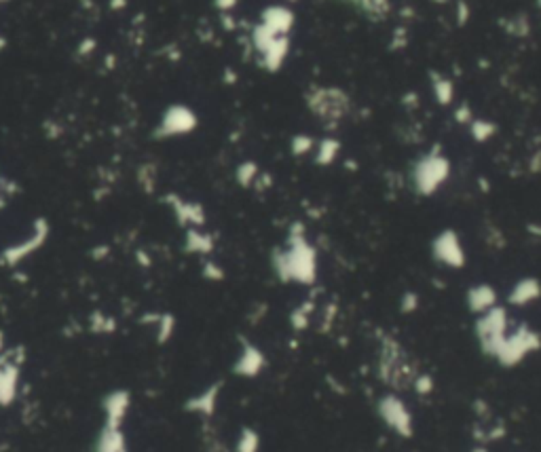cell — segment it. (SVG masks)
<instances>
[{
    "label": "cell",
    "mask_w": 541,
    "mask_h": 452,
    "mask_svg": "<svg viewBox=\"0 0 541 452\" xmlns=\"http://www.w3.org/2000/svg\"><path fill=\"white\" fill-rule=\"evenodd\" d=\"M376 414L385 423V427L395 436L408 440L415 433V418L411 408L398 393H385L376 402Z\"/></svg>",
    "instance_id": "cell-1"
},
{
    "label": "cell",
    "mask_w": 541,
    "mask_h": 452,
    "mask_svg": "<svg viewBox=\"0 0 541 452\" xmlns=\"http://www.w3.org/2000/svg\"><path fill=\"white\" fill-rule=\"evenodd\" d=\"M503 326H505V319H503V313L495 311L491 315L484 317L482 322V330H480V338H482V349L491 355H497L501 344H503Z\"/></svg>",
    "instance_id": "cell-2"
},
{
    "label": "cell",
    "mask_w": 541,
    "mask_h": 452,
    "mask_svg": "<svg viewBox=\"0 0 541 452\" xmlns=\"http://www.w3.org/2000/svg\"><path fill=\"white\" fill-rule=\"evenodd\" d=\"M262 366H264L262 355L256 349H248L246 353H243V357L239 359V364H237V372L241 377H256L258 372L262 370Z\"/></svg>",
    "instance_id": "cell-3"
},
{
    "label": "cell",
    "mask_w": 541,
    "mask_h": 452,
    "mask_svg": "<svg viewBox=\"0 0 541 452\" xmlns=\"http://www.w3.org/2000/svg\"><path fill=\"white\" fill-rule=\"evenodd\" d=\"M438 256H440L442 260L450 262V264H459V262H461V252H459V246H457V241H454L452 237L442 239V241L438 243Z\"/></svg>",
    "instance_id": "cell-4"
},
{
    "label": "cell",
    "mask_w": 541,
    "mask_h": 452,
    "mask_svg": "<svg viewBox=\"0 0 541 452\" xmlns=\"http://www.w3.org/2000/svg\"><path fill=\"white\" fill-rule=\"evenodd\" d=\"M260 450V436L254 429H243L237 442V452H258Z\"/></svg>",
    "instance_id": "cell-5"
},
{
    "label": "cell",
    "mask_w": 541,
    "mask_h": 452,
    "mask_svg": "<svg viewBox=\"0 0 541 452\" xmlns=\"http://www.w3.org/2000/svg\"><path fill=\"white\" fill-rule=\"evenodd\" d=\"M470 302L474 309L478 311H484V309H489L491 302H493V292L489 287H476L472 294H470Z\"/></svg>",
    "instance_id": "cell-6"
},
{
    "label": "cell",
    "mask_w": 541,
    "mask_h": 452,
    "mask_svg": "<svg viewBox=\"0 0 541 452\" xmlns=\"http://www.w3.org/2000/svg\"><path fill=\"white\" fill-rule=\"evenodd\" d=\"M413 389H415L417 395L425 397V395H429L431 391H434V379H431L429 374H419V377L413 379Z\"/></svg>",
    "instance_id": "cell-7"
},
{
    "label": "cell",
    "mask_w": 541,
    "mask_h": 452,
    "mask_svg": "<svg viewBox=\"0 0 541 452\" xmlns=\"http://www.w3.org/2000/svg\"><path fill=\"white\" fill-rule=\"evenodd\" d=\"M537 294V285L535 281L533 283H522L518 289H516V294H514V302H525V300H531L533 296Z\"/></svg>",
    "instance_id": "cell-8"
},
{
    "label": "cell",
    "mask_w": 541,
    "mask_h": 452,
    "mask_svg": "<svg viewBox=\"0 0 541 452\" xmlns=\"http://www.w3.org/2000/svg\"><path fill=\"white\" fill-rule=\"evenodd\" d=\"M472 452H489V450H486L484 446H478V448H474Z\"/></svg>",
    "instance_id": "cell-9"
}]
</instances>
